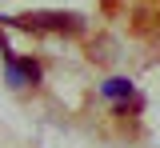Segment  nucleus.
I'll return each mask as SVG.
<instances>
[{
	"mask_svg": "<svg viewBox=\"0 0 160 148\" xmlns=\"http://www.w3.org/2000/svg\"><path fill=\"white\" fill-rule=\"evenodd\" d=\"M0 52H8V48H4V44H0Z\"/></svg>",
	"mask_w": 160,
	"mask_h": 148,
	"instance_id": "20e7f679",
	"label": "nucleus"
},
{
	"mask_svg": "<svg viewBox=\"0 0 160 148\" xmlns=\"http://www.w3.org/2000/svg\"><path fill=\"white\" fill-rule=\"evenodd\" d=\"M16 24H24V28H52V32H80L84 28V20L76 12H28Z\"/></svg>",
	"mask_w": 160,
	"mask_h": 148,
	"instance_id": "f257e3e1",
	"label": "nucleus"
},
{
	"mask_svg": "<svg viewBox=\"0 0 160 148\" xmlns=\"http://www.w3.org/2000/svg\"><path fill=\"white\" fill-rule=\"evenodd\" d=\"M100 92L108 96V100H128L132 96V80H124V76H112V80H104Z\"/></svg>",
	"mask_w": 160,
	"mask_h": 148,
	"instance_id": "7ed1b4c3",
	"label": "nucleus"
},
{
	"mask_svg": "<svg viewBox=\"0 0 160 148\" xmlns=\"http://www.w3.org/2000/svg\"><path fill=\"white\" fill-rule=\"evenodd\" d=\"M36 80H40V68L32 60H8V84H12V88L36 84Z\"/></svg>",
	"mask_w": 160,
	"mask_h": 148,
	"instance_id": "f03ea898",
	"label": "nucleus"
}]
</instances>
